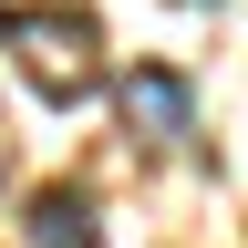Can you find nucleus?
I'll return each mask as SVG.
<instances>
[{
	"instance_id": "obj_1",
	"label": "nucleus",
	"mask_w": 248,
	"mask_h": 248,
	"mask_svg": "<svg viewBox=\"0 0 248 248\" xmlns=\"http://www.w3.org/2000/svg\"><path fill=\"white\" fill-rule=\"evenodd\" d=\"M0 42H11V62L42 83V104H83V93L104 83L93 73V11H11Z\"/></svg>"
},
{
	"instance_id": "obj_2",
	"label": "nucleus",
	"mask_w": 248,
	"mask_h": 248,
	"mask_svg": "<svg viewBox=\"0 0 248 248\" xmlns=\"http://www.w3.org/2000/svg\"><path fill=\"white\" fill-rule=\"evenodd\" d=\"M114 104H124V124H135L145 145H186L197 135V83H186L176 62H135V73L114 83Z\"/></svg>"
},
{
	"instance_id": "obj_3",
	"label": "nucleus",
	"mask_w": 248,
	"mask_h": 248,
	"mask_svg": "<svg viewBox=\"0 0 248 248\" xmlns=\"http://www.w3.org/2000/svg\"><path fill=\"white\" fill-rule=\"evenodd\" d=\"M21 238H31V248H104V228H93V197H83V186H52V197H31Z\"/></svg>"
},
{
	"instance_id": "obj_4",
	"label": "nucleus",
	"mask_w": 248,
	"mask_h": 248,
	"mask_svg": "<svg viewBox=\"0 0 248 248\" xmlns=\"http://www.w3.org/2000/svg\"><path fill=\"white\" fill-rule=\"evenodd\" d=\"M0 21H11V11H0Z\"/></svg>"
}]
</instances>
